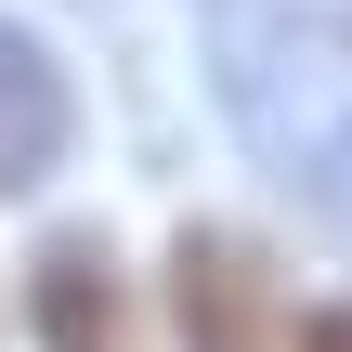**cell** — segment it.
I'll list each match as a JSON object with an SVG mask.
<instances>
[{
	"instance_id": "cell-5",
	"label": "cell",
	"mask_w": 352,
	"mask_h": 352,
	"mask_svg": "<svg viewBox=\"0 0 352 352\" xmlns=\"http://www.w3.org/2000/svg\"><path fill=\"white\" fill-rule=\"evenodd\" d=\"M300 352H352V314H314V327H300Z\"/></svg>"
},
{
	"instance_id": "cell-1",
	"label": "cell",
	"mask_w": 352,
	"mask_h": 352,
	"mask_svg": "<svg viewBox=\"0 0 352 352\" xmlns=\"http://www.w3.org/2000/svg\"><path fill=\"white\" fill-rule=\"evenodd\" d=\"M170 314H183V352H300L274 261H261L248 235H222V222H183V248H170Z\"/></svg>"
},
{
	"instance_id": "cell-4",
	"label": "cell",
	"mask_w": 352,
	"mask_h": 352,
	"mask_svg": "<svg viewBox=\"0 0 352 352\" xmlns=\"http://www.w3.org/2000/svg\"><path fill=\"white\" fill-rule=\"evenodd\" d=\"M300 170H314V196H327V222L352 235V118L327 131V144H314V157H300Z\"/></svg>"
},
{
	"instance_id": "cell-3",
	"label": "cell",
	"mask_w": 352,
	"mask_h": 352,
	"mask_svg": "<svg viewBox=\"0 0 352 352\" xmlns=\"http://www.w3.org/2000/svg\"><path fill=\"white\" fill-rule=\"evenodd\" d=\"M26 314H39V352H144L131 340V287L91 235H52L39 274H26Z\"/></svg>"
},
{
	"instance_id": "cell-2",
	"label": "cell",
	"mask_w": 352,
	"mask_h": 352,
	"mask_svg": "<svg viewBox=\"0 0 352 352\" xmlns=\"http://www.w3.org/2000/svg\"><path fill=\"white\" fill-rule=\"evenodd\" d=\"M65 144H78V91H65L52 39L0 13V196H39L65 170Z\"/></svg>"
}]
</instances>
